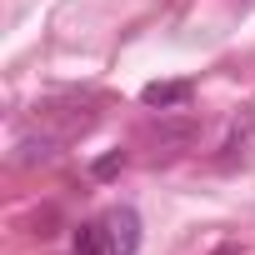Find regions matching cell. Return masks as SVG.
I'll return each mask as SVG.
<instances>
[{"instance_id": "obj_1", "label": "cell", "mask_w": 255, "mask_h": 255, "mask_svg": "<svg viewBox=\"0 0 255 255\" xmlns=\"http://www.w3.org/2000/svg\"><path fill=\"white\" fill-rule=\"evenodd\" d=\"M100 225H105V245H110V255H135V250H140V215H135L130 205H115Z\"/></svg>"}, {"instance_id": "obj_2", "label": "cell", "mask_w": 255, "mask_h": 255, "mask_svg": "<svg viewBox=\"0 0 255 255\" xmlns=\"http://www.w3.org/2000/svg\"><path fill=\"white\" fill-rule=\"evenodd\" d=\"M190 80H150L145 90H140V100L150 105V110H185L190 105Z\"/></svg>"}, {"instance_id": "obj_3", "label": "cell", "mask_w": 255, "mask_h": 255, "mask_svg": "<svg viewBox=\"0 0 255 255\" xmlns=\"http://www.w3.org/2000/svg\"><path fill=\"white\" fill-rule=\"evenodd\" d=\"M55 150H60L55 135H25V140L15 145V165H50Z\"/></svg>"}, {"instance_id": "obj_4", "label": "cell", "mask_w": 255, "mask_h": 255, "mask_svg": "<svg viewBox=\"0 0 255 255\" xmlns=\"http://www.w3.org/2000/svg\"><path fill=\"white\" fill-rule=\"evenodd\" d=\"M75 255H110V245H105V225H100V220H85V225L75 230Z\"/></svg>"}, {"instance_id": "obj_5", "label": "cell", "mask_w": 255, "mask_h": 255, "mask_svg": "<svg viewBox=\"0 0 255 255\" xmlns=\"http://www.w3.org/2000/svg\"><path fill=\"white\" fill-rule=\"evenodd\" d=\"M155 140H160V145H190V140H195V120H180V125H155Z\"/></svg>"}, {"instance_id": "obj_6", "label": "cell", "mask_w": 255, "mask_h": 255, "mask_svg": "<svg viewBox=\"0 0 255 255\" xmlns=\"http://www.w3.org/2000/svg\"><path fill=\"white\" fill-rule=\"evenodd\" d=\"M120 165H125V155H120V150H115V155H105V160H95V175H100V180H105V175H115V170H120Z\"/></svg>"}, {"instance_id": "obj_7", "label": "cell", "mask_w": 255, "mask_h": 255, "mask_svg": "<svg viewBox=\"0 0 255 255\" xmlns=\"http://www.w3.org/2000/svg\"><path fill=\"white\" fill-rule=\"evenodd\" d=\"M215 255H240V245H220V250H215Z\"/></svg>"}]
</instances>
